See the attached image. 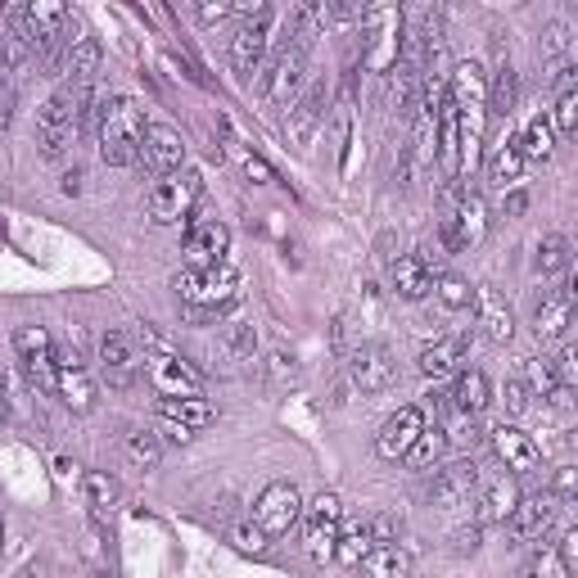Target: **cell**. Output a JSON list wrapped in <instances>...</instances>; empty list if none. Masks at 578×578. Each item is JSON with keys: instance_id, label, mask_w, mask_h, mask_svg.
<instances>
[{"instance_id": "8", "label": "cell", "mask_w": 578, "mask_h": 578, "mask_svg": "<svg viewBox=\"0 0 578 578\" xmlns=\"http://www.w3.org/2000/svg\"><path fill=\"white\" fill-rule=\"evenodd\" d=\"M483 235H489V204H483V195H475V190H462L456 204H452V212L443 218V231H439L443 249L447 254H466V249L479 245Z\"/></svg>"}, {"instance_id": "1", "label": "cell", "mask_w": 578, "mask_h": 578, "mask_svg": "<svg viewBox=\"0 0 578 578\" xmlns=\"http://www.w3.org/2000/svg\"><path fill=\"white\" fill-rule=\"evenodd\" d=\"M447 104L456 109V132H462V168H475L483 118H489V77L479 64H456L447 82Z\"/></svg>"}, {"instance_id": "35", "label": "cell", "mask_w": 578, "mask_h": 578, "mask_svg": "<svg viewBox=\"0 0 578 578\" xmlns=\"http://www.w3.org/2000/svg\"><path fill=\"white\" fill-rule=\"evenodd\" d=\"M371 529L367 525H340V538H334V552H330V561L334 565H344V569H357L361 561L371 556Z\"/></svg>"}, {"instance_id": "48", "label": "cell", "mask_w": 578, "mask_h": 578, "mask_svg": "<svg viewBox=\"0 0 578 578\" xmlns=\"http://www.w3.org/2000/svg\"><path fill=\"white\" fill-rule=\"evenodd\" d=\"M569 46H574L569 23H552L542 33V59H561V54H569Z\"/></svg>"}, {"instance_id": "9", "label": "cell", "mask_w": 578, "mask_h": 578, "mask_svg": "<svg viewBox=\"0 0 578 578\" xmlns=\"http://www.w3.org/2000/svg\"><path fill=\"white\" fill-rule=\"evenodd\" d=\"M340 525H344L340 493H317L308 506H303V546H308L312 561H330L334 538H340Z\"/></svg>"}, {"instance_id": "37", "label": "cell", "mask_w": 578, "mask_h": 578, "mask_svg": "<svg viewBox=\"0 0 578 578\" xmlns=\"http://www.w3.org/2000/svg\"><path fill=\"white\" fill-rule=\"evenodd\" d=\"M520 149H525V163H529V159H552V149H556V127H552V118H546V113H533L529 127H525V136H520Z\"/></svg>"}, {"instance_id": "54", "label": "cell", "mask_w": 578, "mask_h": 578, "mask_svg": "<svg viewBox=\"0 0 578 578\" xmlns=\"http://www.w3.org/2000/svg\"><path fill=\"white\" fill-rule=\"evenodd\" d=\"M245 176L254 181V186H271V181H276L271 163H267V159H258V155H245Z\"/></svg>"}, {"instance_id": "47", "label": "cell", "mask_w": 578, "mask_h": 578, "mask_svg": "<svg viewBox=\"0 0 578 578\" xmlns=\"http://www.w3.org/2000/svg\"><path fill=\"white\" fill-rule=\"evenodd\" d=\"M529 389L533 393H552V389H561V376H556V367H552V357H529Z\"/></svg>"}, {"instance_id": "41", "label": "cell", "mask_w": 578, "mask_h": 578, "mask_svg": "<svg viewBox=\"0 0 578 578\" xmlns=\"http://www.w3.org/2000/svg\"><path fill=\"white\" fill-rule=\"evenodd\" d=\"M434 294H439V303H443L447 312H466L470 303H475V290H470V281L452 276V271H443V276L434 281Z\"/></svg>"}, {"instance_id": "52", "label": "cell", "mask_w": 578, "mask_h": 578, "mask_svg": "<svg viewBox=\"0 0 578 578\" xmlns=\"http://www.w3.org/2000/svg\"><path fill=\"white\" fill-rule=\"evenodd\" d=\"M231 14H235L231 0H204V5H195V19L199 23H226Z\"/></svg>"}, {"instance_id": "40", "label": "cell", "mask_w": 578, "mask_h": 578, "mask_svg": "<svg viewBox=\"0 0 578 578\" xmlns=\"http://www.w3.org/2000/svg\"><path fill=\"white\" fill-rule=\"evenodd\" d=\"M443 430V439H447V447L456 443V447H475L479 443V420L470 416V411H456V407H447V420L439 425Z\"/></svg>"}, {"instance_id": "24", "label": "cell", "mask_w": 578, "mask_h": 578, "mask_svg": "<svg viewBox=\"0 0 578 578\" xmlns=\"http://www.w3.org/2000/svg\"><path fill=\"white\" fill-rule=\"evenodd\" d=\"M574 325V294L569 290H556V294H546L538 308H533V334L542 344H556L565 340Z\"/></svg>"}, {"instance_id": "25", "label": "cell", "mask_w": 578, "mask_h": 578, "mask_svg": "<svg viewBox=\"0 0 578 578\" xmlns=\"http://www.w3.org/2000/svg\"><path fill=\"white\" fill-rule=\"evenodd\" d=\"M434 163H439L443 181L462 176V132H456V109L447 104V96L439 104V123H434Z\"/></svg>"}, {"instance_id": "16", "label": "cell", "mask_w": 578, "mask_h": 578, "mask_svg": "<svg viewBox=\"0 0 578 578\" xmlns=\"http://www.w3.org/2000/svg\"><path fill=\"white\" fill-rule=\"evenodd\" d=\"M425 430V411L420 407H398L376 434V452L384 456V462H403V456L411 452V443L420 439Z\"/></svg>"}, {"instance_id": "23", "label": "cell", "mask_w": 578, "mask_h": 578, "mask_svg": "<svg viewBox=\"0 0 578 578\" xmlns=\"http://www.w3.org/2000/svg\"><path fill=\"white\" fill-rule=\"evenodd\" d=\"M493 452H497V462H502L511 475H529V470L542 466L538 443H533L525 430H515V425H497V430H493Z\"/></svg>"}, {"instance_id": "6", "label": "cell", "mask_w": 578, "mask_h": 578, "mask_svg": "<svg viewBox=\"0 0 578 578\" xmlns=\"http://www.w3.org/2000/svg\"><path fill=\"white\" fill-rule=\"evenodd\" d=\"M204 195V176L195 168H181L172 176H159V186L149 190V222L172 226V222H186L195 204Z\"/></svg>"}, {"instance_id": "49", "label": "cell", "mask_w": 578, "mask_h": 578, "mask_svg": "<svg viewBox=\"0 0 578 578\" xmlns=\"http://www.w3.org/2000/svg\"><path fill=\"white\" fill-rule=\"evenodd\" d=\"M231 538H235L239 552H254V556H262V552H267V533H262L258 525H239Z\"/></svg>"}, {"instance_id": "42", "label": "cell", "mask_w": 578, "mask_h": 578, "mask_svg": "<svg viewBox=\"0 0 578 578\" xmlns=\"http://www.w3.org/2000/svg\"><path fill=\"white\" fill-rule=\"evenodd\" d=\"M86 502H90V511H96V515H109L113 502H118V483L104 470H90L86 475Z\"/></svg>"}, {"instance_id": "7", "label": "cell", "mask_w": 578, "mask_h": 578, "mask_svg": "<svg viewBox=\"0 0 578 578\" xmlns=\"http://www.w3.org/2000/svg\"><path fill=\"white\" fill-rule=\"evenodd\" d=\"M77 104H73V86H59L54 96L41 104L37 113V145H41V155L46 159H64L69 155V145L77 136Z\"/></svg>"}, {"instance_id": "62", "label": "cell", "mask_w": 578, "mask_h": 578, "mask_svg": "<svg viewBox=\"0 0 578 578\" xmlns=\"http://www.w3.org/2000/svg\"><path fill=\"white\" fill-rule=\"evenodd\" d=\"M0 552H5V520H0Z\"/></svg>"}, {"instance_id": "29", "label": "cell", "mask_w": 578, "mask_h": 578, "mask_svg": "<svg viewBox=\"0 0 578 578\" xmlns=\"http://www.w3.org/2000/svg\"><path fill=\"white\" fill-rule=\"evenodd\" d=\"M520 176H525V149H520V136H502L493 145V155H489V181L497 190H515L520 186Z\"/></svg>"}, {"instance_id": "44", "label": "cell", "mask_w": 578, "mask_h": 578, "mask_svg": "<svg viewBox=\"0 0 578 578\" xmlns=\"http://www.w3.org/2000/svg\"><path fill=\"white\" fill-rule=\"evenodd\" d=\"M569 267V239L565 235H546L538 245V271L542 276H556V271Z\"/></svg>"}, {"instance_id": "12", "label": "cell", "mask_w": 578, "mask_h": 578, "mask_svg": "<svg viewBox=\"0 0 578 578\" xmlns=\"http://www.w3.org/2000/svg\"><path fill=\"white\" fill-rule=\"evenodd\" d=\"M303 82H308V41L285 46L271 59V69L262 77V96H267V104H294Z\"/></svg>"}, {"instance_id": "38", "label": "cell", "mask_w": 578, "mask_h": 578, "mask_svg": "<svg viewBox=\"0 0 578 578\" xmlns=\"http://www.w3.org/2000/svg\"><path fill=\"white\" fill-rule=\"evenodd\" d=\"M100 69V41L96 37H77L73 50H69V73L77 86H90V77H96Z\"/></svg>"}, {"instance_id": "10", "label": "cell", "mask_w": 578, "mask_h": 578, "mask_svg": "<svg viewBox=\"0 0 578 578\" xmlns=\"http://www.w3.org/2000/svg\"><path fill=\"white\" fill-rule=\"evenodd\" d=\"M271 27H276V10H271V5H258V10L249 14L245 27H235V37H231V69H235L239 77H254V73L262 69Z\"/></svg>"}, {"instance_id": "36", "label": "cell", "mask_w": 578, "mask_h": 578, "mask_svg": "<svg viewBox=\"0 0 578 578\" xmlns=\"http://www.w3.org/2000/svg\"><path fill=\"white\" fill-rule=\"evenodd\" d=\"M443 456H447V439H443V430H439V425H425L420 439L411 443V452L403 456V462H411L416 470H434V466L443 462Z\"/></svg>"}, {"instance_id": "18", "label": "cell", "mask_w": 578, "mask_h": 578, "mask_svg": "<svg viewBox=\"0 0 578 578\" xmlns=\"http://www.w3.org/2000/svg\"><path fill=\"white\" fill-rule=\"evenodd\" d=\"M556 511H561V502L552 497V493H538V497H520V506H515V515H511V538L515 542H538V538H546L552 533V525H556Z\"/></svg>"}, {"instance_id": "59", "label": "cell", "mask_w": 578, "mask_h": 578, "mask_svg": "<svg viewBox=\"0 0 578 578\" xmlns=\"http://www.w3.org/2000/svg\"><path fill=\"white\" fill-rule=\"evenodd\" d=\"M285 371L294 376V357L290 353H271V376H285Z\"/></svg>"}, {"instance_id": "51", "label": "cell", "mask_w": 578, "mask_h": 578, "mask_svg": "<svg viewBox=\"0 0 578 578\" xmlns=\"http://www.w3.org/2000/svg\"><path fill=\"white\" fill-rule=\"evenodd\" d=\"M367 529H371V542H376V546H389L393 538L403 533V520H398V515H380V520H371Z\"/></svg>"}, {"instance_id": "46", "label": "cell", "mask_w": 578, "mask_h": 578, "mask_svg": "<svg viewBox=\"0 0 578 578\" xmlns=\"http://www.w3.org/2000/svg\"><path fill=\"white\" fill-rule=\"evenodd\" d=\"M546 118H552L556 136H574V132H578V90H561V96H556V109L546 113Z\"/></svg>"}, {"instance_id": "55", "label": "cell", "mask_w": 578, "mask_h": 578, "mask_svg": "<svg viewBox=\"0 0 578 578\" xmlns=\"http://www.w3.org/2000/svg\"><path fill=\"white\" fill-rule=\"evenodd\" d=\"M556 561H561L569 574L578 569V529H569V533L561 538V546H556Z\"/></svg>"}, {"instance_id": "15", "label": "cell", "mask_w": 578, "mask_h": 578, "mask_svg": "<svg viewBox=\"0 0 578 578\" xmlns=\"http://www.w3.org/2000/svg\"><path fill=\"white\" fill-rule=\"evenodd\" d=\"M140 163L155 172V176H172L186 163V140H181L168 123H149L145 140H140Z\"/></svg>"}, {"instance_id": "30", "label": "cell", "mask_w": 578, "mask_h": 578, "mask_svg": "<svg viewBox=\"0 0 578 578\" xmlns=\"http://www.w3.org/2000/svg\"><path fill=\"white\" fill-rule=\"evenodd\" d=\"M159 420L176 425V430H208V425L218 420V411H212L204 393L199 398H159Z\"/></svg>"}, {"instance_id": "39", "label": "cell", "mask_w": 578, "mask_h": 578, "mask_svg": "<svg viewBox=\"0 0 578 578\" xmlns=\"http://www.w3.org/2000/svg\"><path fill=\"white\" fill-rule=\"evenodd\" d=\"M127 462L140 466V470H155L163 462V443L155 430H132L127 434Z\"/></svg>"}, {"instance_id": "53", "label": "cell", "mask_w": 578, "mask_h": 578, "mask_svg": "<svg viewBox=\"0 0 578 578\" xmlns=\"http://www.w3.org/2000/svg\"><path fill=\"white\" fill-rule=\"evenodd\" d=\"M502 398H506V411H511V416H525V411H529V384H525V380H511Z\"/></svg>"}, {"instance_id": "61", "label": "cell", "mask_w": 578, "mask_h": 578, "mask_svg": "<svg viewBox=\"0 0 578 578\" xmlns=\"http://www.w3.org/2000/svg\"><path fill=\"white\" fill-rule=\"evenodd\" d=\"M5 416H10V407H5V393H0V425H5Z\"/></svg>"}, {"instance_id": "32", "label": "cell", "mask_w": 578, "mask_h": 578, "mask_svg": "<svg viewBox=\"0 0 578 578\" xmlns=\"http://www.w3.org/2000/svg\"><path fill=\"white\" fill-rule=\"evenodd\" d=\"M361 578H411V552L407 546H371V556L357 565Z\"/></svg>"}, {"instance_id": "22", "label": "cell", "mask_w": 578, "mask_h": 578, "mask_svg": "<svg viewBox=\"0 0 578 578\" xmlns=\"http://www.w3.org/2000/svg\"><path fill=\"white\" fill-rule=\"evenodd\" d=\"M54 393L64 398V407L73 411H90L96 407V380L77 361V353H59V376H54Z\"/></svg>"}, {"instance_id": "5", "label": "cell", "mask_w": 578, "mask_h": 578, "mask_svg": "<svg viewBox=\"0 0 578 578\" xmlns=\"http://www.w3.org/2000/svg\"><path fill=\"white\" fill-rule=\"evenodd\" d=\"M145 344H149V353L140 361V371L149 376V384H155L163 398H199V393H204V371L195 367V361L163 348L159 340H145Z\"/></svg>"}, {"instance_id": "4", "label": "cell", "mask_w": 578, "mask_h": 578, "mask_svg": "<svg viewBox=\"0 0 578 578\" xmlns=\"http://www.w3.org/2000/svg\"><path fill=\"white\" fill-rule=\"evenodd\" d=\"M361 37H367V50H361V64L371 73H393L403 50V14L393 5H367L357 14Z\"/></svg>"}, {"instance_id": "20", "label": "cell", "mask_w": 578, "mask_h": 578, "mask_svg": "<svg viewBox=\"0 0 578 578\" xmlns=\"http://www.w3.org/2000/svg\"><path fill=\"white\" fill-rule=\"evenodd\" d=\"M348 376L361 393H380L393 384V353L384 344H361L348 357Z\"/></svg>"}, {"instance_id": "63", "label": "cell", "mask_w": 578, "mask_h": 578, "mask_svg": "<svg viewBox=\"0 0 578 578\" xmlns=\"http://www.w3.org/2000/svg\"><path fill=\"white\" fill-rule=\"evenodd\" d=\"M104 578H109V574H104Z\"/></svg>"}, {"instance_id": "56", "label": "cell", "mask_w": 578, "mask_h": 578, "mask_svg": "<svg viewBox=\"0 0 578 578\" xmlns=\"http://www.w3.org/2000/svg\"><path fill=\"white\" fill-rule=\"evenodd\" d=\"M546 403H552L556 411H569V407H574V389H569V384H561V389H552V393H546Z\"/></svg>"}, {"instance_id": "2", "label": "cell", "mask_w": 578, "mask_h": 578, "mask_svg": "<svg viewBox=\"0 0 578 578\" xmlns=\"http://www.w3.org/2000/svg\"><path fill=\"white\" fill-rule=\"evenodd\" d=\"M172 290L181 294V303H186L195 317H222L226 308H235V303H239L245 281H239V271L231 262H218V267H199V271L186 267L172 281Z\"/></svg>"}, {"instance_id": "13", "label": "cell", "mask_w": 578, "mask_h": 578, "mask_svg": "<svg viewBox=\"0 0 578 578\" xmlns=\"http://www.w3.org/2000/svg\"><path fill=\"white\" fill-rule=\"evenodd\" d=\"M14 348L23 357V371L33 376L41 389H54V376H59V348L50 340L46 325H19L14 330Z\"/></svg>"}, {"instance_id": "33", "label": "cell", "mask_w": 578, "mask_h": 578, "mask_svg": "<svg viewBox=\"0 0 578 578\" xmlns=\"http://www.w3.org/2000/svg\"><path fill=\"white\" fill-rule=\"evenodd\" d=\"M447 398H452V407H456V411H470V416H479L483 407L493 403L489 376H483V371H462V376H456V384L447 389Z\"/></svg>"}, {"instance_id": "17", "label": "cell", "mask_w": 578, "mask_h": 578, "mask_svg": "<svg viewBox=\"0 0 578 578\" xmlns=\"http://www.w3.org/2000/svg\"><path fill=\"white\" fill-rule=\"evenodd\" d=\"M325 104H330V86H325V82H312V86L290 104L285 132H290V140H294L298 149L312 145V136H317V127H321V118H325Z\"/></svg>"}, {"instance_id": "58", "label": "cell", "mask_w": 578, "mask_h": 578, "mask_svg": "<svg viewBox=\"0 0 578 578\" xmlns=\"http://www.w3.org/2000/svg\"><path fill=\"white\" fill-rule=\"evenodd\" d=\"M475 546H479V525H475V529H462V533H456V552H475Z\"/></svg>"}, {"instance_id": "28", "label": "cell", "mask_w": 578, "mask_h": 578, "mask_svg": "<svg viewBox=\"0 0 578 578\" xmlns=\"http://www.w3.org/2000/svg\"><path fill=\"white\" fill-rule=\"evenodd\" d=\"M515 506H520V483H515L511 475H497L493 483H483L479 493V520L483 525H506Z\"/></svg>"}, {"instance_id": "14", "label": "cell", "mask_w": 578, "mask_h": 578, "mask_svg": "<svg viewBox=\"0 0 578 578\" xmlns=\"http://www.w3.org/2000/svg\"><path fill=\"white\" fill-rule=\"evenodd\" d=\"M14 23H19V33H23L27 50H50V46L59 41V33H64L69 10L54 5V0H33L27 10L14 14Z\"/></svg>"}, {"instance_id": "19", "label": "cell", "mask_w": 578, "mask_h": 578, "mask_svg": "<svg viewBox=\"0 0 578 578\" xmlns=\"http://www.w3.org/2000/svg\"><path fill=\"white\" fill-rule=\"evenodd\" d=\"M100 367H104V380L118 389H127L140 376V353L132 344V334H123V330L100 334Z\"/></svg>"}, {"instance_id": "45", "label": "cell", "mask_w": 578, "mask_h": 578, "mask_svg": "<svg viewBox=\"0 0 578 578\" xmlns=\"http://www.w3.org/2000/svg\"><path fill=\"white\" fill-rule=\"evenodd\" d=\"M231 361H254L258 353V330L254 325H226V340H222Z\"/></svg>"}, {"instance_id": "3", "label": "cell", "mask_w": 578, "mask_h": 578, "mask_svg": "<svg viewBox=\"0 0 578 578\" xmlns=\"http://www.w3.org/2000/svg\"><path fill=\"white\" fill-rule=\"evenodd\" d=\"M145 113L132 96H109L100 104V159L109 168H127L140 159V140H145Z\"/></svg>"}, {"instance_id": "27", "label": "cell", "mask_w": 578, "mask_h": 578, "mask_svg": "<svg viewBox=\"0 0 578 578\" xmlns=\"http://www.w3.org/2000/svg\"><path fill=\"white\" fill-rule=\"evenodd\" d=\"M466 348H470V334H439L434 344H425V348H420V361H416V367H420L425 376H430V380L452 376V371L466 361Z\"/></svg>"}, {"instance_id": "11", "label": "cell", "mask_w": 578, "mask_h": 578, "mask_svg": "<svg viewBox=\"0 0 578 578\" xmlns=\"http://www.w3.org/2000/svg\"><path fill=\"white\" fill-rule=\"evenodd\" d=\"M298 520H303V497H298L294 483H285V479L267 483L262 497H258V506H254V525H258L267 538H281V533H290Z\"/></svg>"}, {"instance_id": "34", "label": "cell", "mask_w": 578, "mask_h": 578, "mask_svg": "<svg viewBox=\"0 0 578 578\" xmlns=\"http://www.w3.org/2000/svg\"><path fill=\"white\" fill-rule=\"evenodd\" d=\"M393 290L416 303V298H425V294L434 290V271L420 262V254H407V258L393 262Z\"/></svg>"}, {"instance_id": "50", "label": "cell", "mask_w": 578, "mask_h": 578, "mask_svg": "<svg viewBox=\"0 0 578 578\" xmlns=\"http://www.w3.org/2000/svg\"><path fill=\"white\" fill-rule=\"evenodd\" d=\"M574 493H578V470H574V466H561V470H556V483H552V497H556L561 506H569Z\"/></svg>"}, {"instance_id": "31", "label": "cell", "mask_w": 578, "mask_h": 578, "mask_svg": "<svg viewBox=\"0 0 578 578\" xmlns=\"http://www.w3.org/2000/svg\"><path fill=\"white\" fill-rule=\"evenodd\" d=\"M475 303H479V325H483V334H489L493 344H511V334H515V317H511V308H506V298L497 294V290H475Z\"/></svg>"}, {"instance_id": "21", "label": "cell", "mask_w": 578, "mask_h": 578, "mask_svg": "<svg viewBox=\"0 0 578 578\" xmlns=\"http://www.w3.org/2000/svg\"><path fill=\"white\" fill-rule=\"evenodd\" d=\"M226 249H231V231L222 222H190L186 226V262L195 271L226 262Z\"/></svg>"}, {"instance_id": "26", "label": "cell", "mask_w": 578, "mask_h": 578, "mask_svg": "<svg viewBox=\"0 0 578 578\" xmlns=\"http://www.w3.org/2000/svg\"><path fill=\"white\" fill-rule=\"evenodd\" d=\"M475 489H479L475 462H456V466H447V470H439V475L430 479V502L447 511V506H462Z\"/></svg>"}, {"instance_id": "43", "label": "cell", "mask_w": 578, "mask_h": 578, "mask_svg": "<svg viewBox=\"0 0 578 578\" xmlns=\"http://www.w3.org/2000/svg\"><path fill=\"white\" fill-rule=\"evenodd\" d=\"M511 104H515V69L502 59V69H497V77H493V86H489V109H493L497 118H511Z\"/></svg>"}, {"instance_id": "60", "label": "cell", "mask_w": 578, "mask_h": 578, "mask_svg": "<svg viewBox=\"0 0 578 578\" xmlns=\"http://www.w3.org/2000/svg\"><path fill=\"white\" fill-rule=\"evenodd\" d=\"M14 578H41V569H37V565H23Z\"/></svg>"}, {"instance_id": "57", "label": "cell", "mask_w": 578, "mask_h": 578, "mask_svg": "<svg viewBox=\"0 0 578 578\" xmlns=\"http://www.w3.org/2000/svg\"><path fill=\"white\" fill-rule=\"evenodd\" d=\"M525 204H529V199H525V190H511V195L502 199V212H506V218H520Z\"/></svg>"}]
</instances>
